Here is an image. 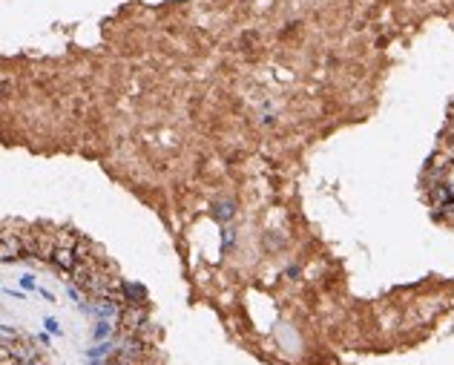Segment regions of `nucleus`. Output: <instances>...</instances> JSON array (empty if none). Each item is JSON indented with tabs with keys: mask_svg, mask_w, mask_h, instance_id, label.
I'll list each match as a JSON object with an SVG mask.
<instances>
[{
	"mask_svg": "<svg viewBox=\"0 0 454 365\" xmlns=\"http://www.w3.org/2000/svg\"><path fill=\"white\" fill-rule=\"evenodd\" d=\"M109 322H98V328H95V339H104V336H109Z\"/></svg>",
	"mask_w": 454,
	"mask_h": 365,
	"instance_id": "obj_1",
	"label": "nucleus"
},
{
	"mask_svg": "<svg viewBox=\"0 0 454 365\" xmlns=\"http://www.w3.org/2000/svg\"><path fill=\"white\" fill-rule=\"evenodd\" d=\"M43 325H46V331H49V333H58V336H61V328H58V322H55L52 316H46V319H43Z\"/></svg>",
	"mask_w": 454,
	"mask_h": 365,
	"instance_id": "obj_2",
	"label": "nucleus"
},
{
	"mask_svg": "<svg viewBox=\"0 0 454 365\" xmlns=\"http://www.w3.org/2000/svg\"><path fill=\"white\" fill-rule=\"evenodd\" d=\"M20 285H23V288H29V291H37V285H35L32 276H23V279H20Z\"/></svg>",
	"mask_w": 454,
	"mask_h": 365,
	"instance_id": "obj_3",
	"label": "nucleus"
},
{
	"mask_svg": "<svg viewBox=\"0 0 454 365\" xmlns=\"http://www.w3.org/2000/svg\"><path fill=\"white\" fill-rule=\"evenodd\" d=\"M233 216V210H230V204H221V210H219V219H230Z\"/></svg>",
	"mask_w": 454,
	"mask_h": 365,
	"instance_id": "obj_4",
	"label": "nucleus"
}]
</instances>
